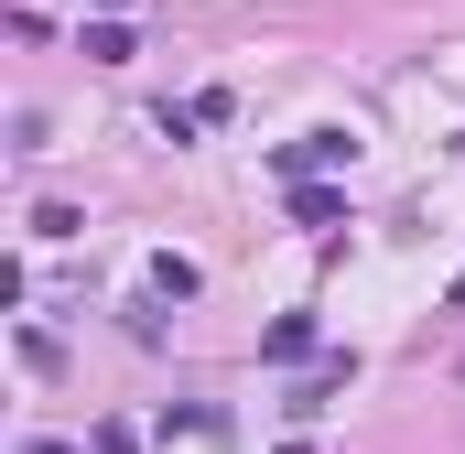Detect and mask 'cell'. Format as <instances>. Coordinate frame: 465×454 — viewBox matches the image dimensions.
Here are the masks:
<instances>
[{
	"label": "cell",
	"instance_id": "1",
	"mask_svg": "<svg viewBox=\"0 0 465 454\" xmlns=\"http://www.w3.org/2000/svg\"><path fill=\"white\" fill-rule=\"evenodd\" d=\"M336 163H357L347 130H303V141H282V173H292V184H314V173H336Z\"/></svg>",
	"mask_w": 465,
	"mask_h": 454
},
{
	"label": "cell",
	"instance_id": "2",
	"mask_svg": "<svg viewBox=\"0 0 465 454\" xmlns=\"http://www.w3.org/2000/svg\"><path fill=\"white\" fill-rule=\"evenodd\" d=\"M260 357H271V368H292V357H314V314H282V325L260 336Z\"/></svg>",
	"mask_w": 465,
	"mask_h": 454
},
{
	"label": "cell",
	"instance_id": "3",
	"mask_svg": "<svg viewBox=\"0 0 465 454\" xmlns=\"http://www.w3.org/2000/svg\"><path fill=\"white\" fill-rule=\"evenodd\" d=\"M292 217H303V227H336V217H347V195H336V184H292Z\"/></svg>",
	"mask_w": 465,
	"mask_h": 454
},
{
	"label": "cell",
	"instance_id": "4",
	"mask_svg": "<svg viewBox=\"0 0 465 454\" xmlns=\"http://www.w3.org/2000/svg\"><path fill=\"white\" fill-rule=\"evenodd\" d=\"M141 44H130V22H87V65H130Z\"/></svg>",
	"mask_w": 465,
	"mask_h": 454
},
{
	"label": "cell",
	"instance_id": "5",
	"mask_svg": "<svg viewBox=\"0 0 465 454\" xmlns=\"http://www.w3.org/2000/svg\"><path fill=\"white\" fill-rule=\"evenodd\" d=\"M152 292H163V303H184V292H195V260H173V249H163V260H152Z\"/></svg>",
	"mask_w": 465,
	"mask_h": 454
},
{
	"label": "cell",
	"instance_id": "6",
	"mask_svg": "<svg viewBox=\"0 0 465 454\" xmlns=\"http://www.w3.org/2000/svg\"><path fill=\"white\" fill-rule=\"evenodd\" d=\"M455 314H465V271H455Z\"/></svg>",
	"mask_w": 465,
	"mask_h": 454
},
{
	"label": "cell",
	"instance_id": "7",
	"mask_svg": "<svg viewBox=\"0 0 465 454\" xmlns=\"http://www.w3.org/2000/svg\"><path fill=\"white\" fill-rule=\"evenodd\" d=\"M98 11H109V22H119V0H98Z\"/></svg>",
	"mask_w": 465,
	"mask_h": 454
}]
</instances>
